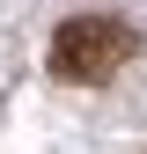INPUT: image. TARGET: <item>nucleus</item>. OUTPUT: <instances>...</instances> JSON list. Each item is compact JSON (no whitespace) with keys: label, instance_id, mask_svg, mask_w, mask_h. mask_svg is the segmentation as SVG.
<instances>
[{"label":"nucleus","instance_id":"1","mask_svg":"<svg viewBox=\"0 0 147 154\" xmlns=\"http://www.w3.org/2000/svg\"><path fill=\"white\" fill-rule=\"evenodd\" d=\"M140 51L133 22H110V15H74V22H59V37H52V73L74 88H96L110 81L125 59Z\"/></svg>","mask_w":147,"mask_h":154}]
</instances>
